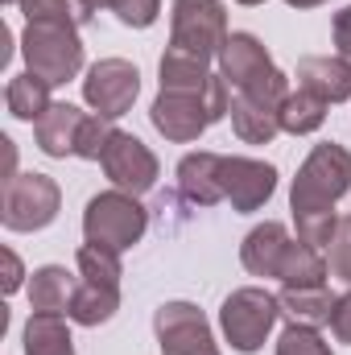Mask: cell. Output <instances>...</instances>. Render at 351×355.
<instances>
[{
	"mask_svg": "<svg viewBox=\"0 0 351 355\" xmlns=\"http://www.w3.org/2000/svg\"><path fill=\"white\" fill-rule=\"evenodd\" d=\"M228 112H232V87L223 83V75H215L207 91H162L149 107V120L166 141L186 145V141H198Z\"/></svg>",
	"mask_w": 351,
	"mask_h": 355,
	"instance_id": "cell-1",
	"label": "cell"
},
{
	"mask_svg": "<svg viewBox=\"0 0 351 355\" xmlns=\"http://www.w3.org/2000/svg\"><path fill=\"white\" fill-rule=\"evenodd\" d=\"M219 75L236 95L261 99V103H273V107H281L285 95H289V79L273 67L268 50L252 33H228L223 50H219Z\"/></svg>",
	"mask_w": 351,
	"mask_h": 355,
	"instance_id": "cell-2",
	"label": "cell"
},
{
	"mask_svg": "<svg viewBox=\"0 0 351 355\" xmlns=\"http://www.w3.org/2000/svg\"><path fill=\"white\" fill-rule=\"evenodd\" d=\"M351 190V153L343 145L327 141V145H314L310 157L302 162V170L293 178V190H289V207L293 215H323V211H335V202Z\"/></svg>",
	"mask_w": 351,
	"mask_h": 355,
	"instance_id": "cell-3",
	"label": "cell"
},
{
	"mask_svg": "<svg viewBox=\"0 0 351 355\" xmlns=\"http://www.w3.org/2000/svg\"><path fill=\"white\" fill-rule=\"evenodd\" d=\"M21 54H25V67L46 79L50 87L75 79L83 71V42H79V29L75 25H58V21H25V33H21Z\"/></svg>",
	"mask_w": 351,
	"mask_h": 355,
	"instance_id": "cell-4",
	"label": "cell"
},
{
	"mask_svg": "<svg viewBox=\"0 0 351 355\" xmlns=\"http://www.w3.org/2000/svg\"><path fill=\"white\" fill-rule=\"evenodd\" d=\"M149 227V215L145 207L137 202V194H124V190H103L95 194L83 211V236L95 248H108V252H124L132 248Z\"/></svg>",
	"mask_w": 351,
	"mask_h": 355,
	"instance_id": "cell-5",
	"label": "cell"
},
{
	"mask_svg": "<svg viewBox=\"0 0 351 355\" xmlns=\"http://www.w3.org/2000/svg\"><path fill=\"white\" fill-rule=\"evenodd\" d=\"M277 318H281L277 293L257 289V285L236 289V293L223 302V310H219V327H223L228 343H232L236 352H244V355L261 352L264 339H268L273 327H277Z\"/></svg>",
	"mask_w": 351,
	"mask_h": 355,
	"instance_id": "cell-6",
	"label": "cell"
},
{
	"mask_svg": "<svg viewBox=\"0 0 351 355\" xmlns=\"http://www.w3.org/2000/svg\"><path fill=\"white\" fill-rule=\"evenodd\" d=\"M62 207V190L50 174H17L4 182V198H0V223L8 232H42L58 219Z\"/></svg>",
	"mask_w": 351,
	"mask_h": 355,
	"instance_id": "cell-7",
	"label": "cell"
},
{
	"mask_svg": "<svg viewBox=\"0 0 351 355\" xmlns=\"http://www.w3.org/2000/svg\"><path fill=\"white\" fill-rule=\"evenodd\" d=\"M228 42V8L223 0H174L170 12V46L194 58H219Z\"/></svg>",
	"mask_w": 351,
	"mask_h": 355,
	"instance_id": "cell-8",
	"label": "cell"
},
{
	"mask_svg": "<svg viewBox=\"0 0 351 355\" xmlns=\"http://www.w3.org/2000/svg\"><path fill=\"white\" fill-rule=\"evenodd\" d=\"M137 95H141V71L124 58H99L83 79V99L103 120H120L137 103Z\"/></svg>",
	"mask_w": 351,
	"mask_h": 355,
	"instance_id": "cell-9",
	"label": "cell"
},
{
	"mask_svg": "<svg viewBox=\"0 0 351 355\" xmlns=\"http://www.w3.org/2000/svg\"><path fill=\"white\" fill-rule=\"evenodd\" d=\"M153 331H157L162 355H219L215 335H211V322L190 302H166V306H157Z\"/></svg>",
	"mask_w": 351,
	"mask_h": 355,
	"instance_id": "cell-10",
	"label": "cell"
},
{
	"mask_svg": "<svg viewBox=\"0 0 351 355\" xmlns=\"http://www.w3.org/2000/svg\"><path fill=\"white\" fill-rule=\"evenodd\" d=\"M99 166H103V174L112 178V186L124 190V194H145V190L157 186V157L132 132H112Z\"/></svg>",
	"mask_w": 351,
	"mask_h": 355,
	"instance_id": "cell-11",
	"label": "cell"
},
{
	"mask_svg": "<svg viewBox=\"0 0 351 355\" xmlns=\"http://www.w3.org/2000/svg\"><path fill=\"white\" fill-rule=\"evenodd\" d=\"M277 190V170L257 157H228L223 162V194L232 211H261Z\"/></svg>",
	"mask_w": 351,
	"mask_h": 355,
	"instance_id": "cell-12",
	"label": "cell"
},
{
	"mask_svg": "<svg viewBox=\"0 0 351 355\" xmlns=\"http://www.w3.org/2000/svg\"><path fill=\"white\" fill-rule=\"evenodd\" d=\"M223 162H228L223 153H207V149L186 153L178 162V190L190 207H215L228 198L223 194Z\"/></svg>",
	"mask_w": 351,
	"mask_h": 355,
	"instance_id": "cell-13",
	"label": "cell"
},
{
	"mask_svg": "<svg viewBox=\"0 0 351 355\" xmlns=\"http://www.w3.org/2000/svg\"><path fill=\"white\" fill-rule=\"evenodd\" d=\"M289 248H293V236L285 232V223H261V227H252L248 236H244V244H240V261L244 268L252 272V277H277L281 265H285V257H289Z\"/></svg>",
	"mask_w": 351,
	"mask_h": 355,
	"instance_id": "cell-14",
	"label": "cell"
},
{
	"mask_svg": "<svg viewBox=\"0 0 351 355\" xmlns=\"http://www.w3.org/2000/svg\"><path fill=\"white\" fill-rule=\"evenodd\" d=\"M83 120H87V112H79L75 103H50V112L33 124L37 149H42L46 157H75Z\"/></svg>",
	"mask_w": 351,
	"mask_h": 355,
	"instance_id": "cell-15",
	"label": "cell"
},
{
	"mask_svg": "<svg viewBox=\"0 0 351 355\" xmlns=\"http://www.w3.org/2000/svg\"><path fill=\"white\" fill-rule=\"evenodd\" d=\"M298 87L314 91L327 103H343L351 99V62H343L339 54H310L298 62Z\"/></svg>",
	"mask_w": 351,
	"mask_h": 355,
	"instance_id": "cell-16",
	"label": "cell"
},
{
	"mask_svg": "<svg viewBox=\"0 0 351 355\" xmlns=\"http://www.w3.org/2000/svg\"><path fill=\"white\" fill-rule=\"evenodd\" d=\"M281 302V318H289V327H323L331 322V310H335V293L327 285H285L277 293Z\"/></svg>",
	"mask_w": 351,
	"mask_h": 355,
	"instance_id": "cell-17",
	"label": "cell"
},
{
	"mask_svg": "<svg viewBox=\"0 0 351 355\" xmlns=\"http://www.w3.org/2000/svg\"><path fill=\"white\" fill-rule=\"evenodd\" d=\"M232 128L244 145H268L281 132V107L248 99V95H232Z\"/></svg>",
	"mask_w": 351,
	"mask_h": 355,
	"instance_id": "cell-18",
	"label": "cell"
},
{
	"mask_svg": "<svg viewBox=\"0 0 351 355\" xmlns=\"http://www.w3.org/2000/svg\"><path fill=\"white\" fill-rule=\"evenodd\" d=\"M75 289H79L75 272H67L62 265H42L29 281V306L33 314H67Z\"/></svg>",
	"mask_w": 351,
	"mask_h": 355,
	"instance_id": "cell-19",
	"label": "cell"
},
{
	"mask_svg": "<svg viewBox=\"0 0 351 355\" xmlns=\"http://www.w3.org/2000/svg\"><path fill=\"white\" fill-rule=\"evenodd\" d=\"M116 310H120V285L79 277V289H75V297H71L67 318L79 322V327H99V322H108Z\"/></svg>",
	"mask_w": 351,
	"mask_h": 355,
	"instance_id": "cell-20",
	"label": "cell"
},
{
	"mask_svg": "<svg viewBox=\"0 0 351 355\" xmlns=\"http://www.w3.org/2000/svg\"><path fill=\"white\" fill-rule=\"evenodd\" d=\"M4 103H8V116H17V120H25V124H37V120L50 112V83L37 79L33 71L12 75L8 87H4Z\"/></svg>",
	"mask_w": 351,
	"mask_h": 355,
	"instance_id": "cell-21",
	"label": "cell"
},
{
	"mask_svg": "<svg viewBox=\"0 0 351 355\" xmlns=\"http://www.w3.org/2000/svg\"><path fill=\"white\" fill-rule=\"evenodd\" d=\"M207 67H211L207 58H194V54L170 46L162 54V91H207V83L215 79Z\"/></svg>",
	"mask_w": 351,
	"mask_h": 355,
	"instance_id": "cell-22",
	"label": "cell"
},
{
	"mask_svg": "<svg viewBox=\"0 0 351 355\" xmlns=\"http://www.w3.org/2000/svg\"><path fill=\"white\" fill-rule=\"evenodd\" d=\"M25 355H75L62 314H29V322H25Z\"/></svg>",
	"mask_w": 351,
	"mask_h": 355,
	"instance_id": "cell-23",
	"label": "cell"
},
{
	"mask_svg": "<svg viewBox=\"0 0 351 355\" xmlns=\"http://www.w3.org/2000/svg\"><path fill=\"white\" fill-rule=\"evenodd\" d=\"M327 99H318L314 91H289L285 95V103H281V132H293V137H306V132H314V128H323V120H327Z\"/></svg>",
	"mask_w": 351,
	"mask_h": 355,
	"instance_id": "cell-24",
	"label": "cell"
},
{
	"mask_svg": "<svg viewBox=\"0 0 351 355\" xmlns=\"http://www.w3.org/2000/svg\"><path fill=\"white\" fill-rule=\"evenodd\" d=\"M21 12L25 21H58V25H87L91 8L87 0H21Z\"/></svg>",
	"mask_w": 351,
	"mask_h": 355,
	"instance_id": "cell-25",
	"label": "cell"
},
{
	"mask_svg": "<svg viewBox=\"0 0 351 355\" xmlns=\"http://www.w3.org/2000/svg\"><path fill=\"white\" fill-rule=\"evenodd\" d=\"M79 277L87 281H108V285H120V257L108 252V248H95V244H83L79 248Z\"/></svg>",
	"mask_w": 351,
	"mask_h": 355,
	"instance_id": "cell-26",
	"label": "cell"
},
{
	"mask_svg": "<svg viewBox=\"0 0 351 355\" xmlns=\"http://www.w3.org/2000/svg\"><path fill=\"white\" fill-rule=\"evenodd\" d=\"M112 120H103V116H95L91 112L87 120H83V132H79V149H75V157H83V162H99L103 157V149H108V141H112Z\"/></svg>",
	"mask_w": 351,
	"mask_h": 355,
	"instance_id": "cell-27",
	"label": "cell"
},
{
	"mask_svg": "<svg viewBox=\"0 0 351 355\" xmlns=\"http://www.w3.org/2000/svg\"><path fill=\"white\" fill-rule=\"evenodd\" d=\"M277 355H331V347L323 343V335L314 327H289L277 339Z\"/></svg>",
	"mask_w": 351,
	"mask_h": 355,
	"instance_id": "cell-28",
	"label": "cell"
},
{
	"mask_svg": "<svg viewBox=\"0 0 351 355\" xmlns=\"http://www.w3.org/2000/svg\"><path fill=\"white\" fill-rule=\"evenodd\" d=\"M112 12H116L120 25H128V29H149V25L157 21V12H162V0H116Z\"/></svg>",
	"mask_w": 351,
	"mask_h": 355,
	"instance_id": "cell-29",
	"label": "cell"
},
{
	"mask_svg": "<svg viewBox=\"0 0 351 355\" xmlns=\"http://www.w3.org/2000/svg\"><path fill=\"white\" fill-rule=\"evenodd\" d=\"M331 272L351 285V219L339 223V236H335V244H331Z\"/></svg>",
	"mask_w": 351,
	"mask_h": 355,
	"instance_id": "cell-30",
	"label": "cell"
},
{
	"mask_svg": "<svg viewBox=\"0 0 351 355\" xmlns=\"http://www.w3.org/2000/svg\"><path fill=\"white\" fill-rule=\"evenodd\" d=\"M331 331L339 343H351V289L343 297H335V310H331Z\"/></svg>",
	"mask_w": 351,
	"mask_h": 355,
	"instance_id": "cell-31",
	"label": "cell"
},
{
	"mask_svg": "<svg viewBox=\"0 0 351 355\" xmlns=\"http://www.w3.org/2000/svg\"><path fill=\"white\" fill-rule=\"evenodd\" d=\"M335 50L343 62H351V4L335 12Z\"/></svg>",
	"mask_w": 351,
	"mask_h": 355,
	"instance_id": "cell-32",
	"label": "cell"
},
{
	"mask_svg": "<svg viewBox=\"0 0 351 355\" xmlns=\"http://www.w3.org/2000/svg\"><path fill=\"white\" fill-rule=\"evenodd\" d=\"M0 265H4V277H0L4 293H17V289H21V277H25V268H21V261H17V252L4 248V252H0Z\"/></svg>",
	"mask_w": 351,
	"mask_h": 355,
	"instance_id": "cell-33",
	"label": "cell"
},
{
	"mask_svg": "<svg viewBox=\"0 0 351 355\" xmlns=\"http://www.w3.org/2000/svg\"><path fill=\"white\" fill-rule=\"evenodd\" d=\"M289 8H318V4H327V0H285Z\"/></svg>",
	"mask_w": 351,
	"mask_h": 355,
	"instance_id": "cell-34",
	"label": "cell"
},
{
	"mask_svg": "<svg viewBox=\"0 0 351 355\" xmlns=\"http://www.w3.org/2000/svg\"><path fill=\"white\" fill-rule=\"evenodd\" d=\"M91 8H112V4H116V0H87Z\"/></svg>",
	"mask_w": 351,
	"mask_h": 355,
	"instance_id": "cell-35",
	"label": "cell"
},
{
	"mask_svg": "<svg viewBox=\"0 0 351 355\" xmlns=\"http://www.w3.org/2000/svg\"><path fill=\"white\" fill-rule=\"evenodd\" d=\"M240 4H264V0H240Z\"/></svg>",
	"mask_w": 351,
	"mask_h": 355,
	"instance_id": "cell-36",
	"label": "cell"
},
{
	"mask_svg": "<svg viewBox=\"0 0 351 355\" xmlns=\"http://www.w3.org/2000/svg\"><path fill=\"white\" fill-rule=\"evenodd\" d=\"M4 4H21V0H4Z\"/></svg>",
	"mask_w": 351,
	"mask_h": 355,
	"instance_id": "cell-37",
	"label": "cell"
}]
</instances>
